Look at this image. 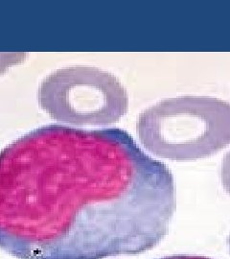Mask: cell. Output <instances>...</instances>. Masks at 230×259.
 <instances>
[{"instance_id": "5b68a950", "label": "cell", "mask_w": 230, "mask_h": 259, "mask_svg": "<svg viewBox=\"0 0 230 259\" xmlns=\"http://www.w3.org/2000/svg\"><path fill=\"white\" fill-rule=\"evenodd\" d=\"M221 184L225 191L230 195V152L222 159L221 164Z\"/></svg>"}, {"instance_id": "8992f818", "label": "cell", "mask_w": 230, "mask_h": 259, "mask_svg": "<svg viewBox=\"0 0 230 259\" xmlns=\"http://www.w3.org/2000/svg\"><path fill=\"white\" fill-rule=\"evenodd\" d=\"M160 259H211L203 256H190V255H174V256H168L164 258Z\"/></svg>"}, {"instance_id": "3957f363", "label": "cell", "mask_w": 230, "mask_h": 259, "mask_svg": "<svg viewBox=\"0 0 230 259\" xmlns=\"http://www.w3.org/2000/svg\"><path fill=\"white\" fill-rule=\"evenodd\" d=\"M51 118L78 126H106L129 110V95L119 79L90 65L57 69L41 82L37 93Z\"/></svg>"}, {"instance_id": "52a82bcc", "label": "cell", "mask_w": 230, "mask_h": 259, "mask_svg": "<svg viewBox=\"0 0 230 259\" xmlns=\"http://www.w3.org/2000/svg\"><path fill=\"white\" fill-rule=\"evenodd\" d=\"M227 243H228V246H229V250H230V234H229V236H228V239H227Z\"/></svg>"}, {"instance_id": "6da1fadb", "label": "cell", "mask_w": 230, "mask_h": 259, "mask_svg": "<svg viewBox=\"0 0 230 259\" xmlns=\"http://www.w3.org/2000/svg\"><path fill=\"white\" fill-rule=\"evenodd\" d=\"M175 210L170 169L123 130L48 125L0 152V249L14 257L143 253Z\"/></svg>"}, {"instance_id": "7a4b0ae2", "label": "cell", "mask_w": 230, "mask_h": 259, "mask_svg": "<svg viewBox=\"0 0 230 259\" xmlns=\"http://www.w3.org/2000/svg\"><path fill=\"white\" fill-rule=\"evenodd\" d=\"M136 131L141 144L157 157L205 158L230 144V103L197 95L165 99L140 113Z\"/></svg>"}, {"instance_id": "277c9868", "label": "cell", "mask_w": 230, "mask_h": 259, "mask_svg": "<svg viewBox=\"0 0 230 259\" xmlns=\"http://www.w3.org/2000/svg\"><path fill=\"white\" fill-rule=\"evenodd\" d=\"M27 54L22 53H1L0 54V74L4 73L10 66L23 62Z\"/></svg>"}]
</instances>
